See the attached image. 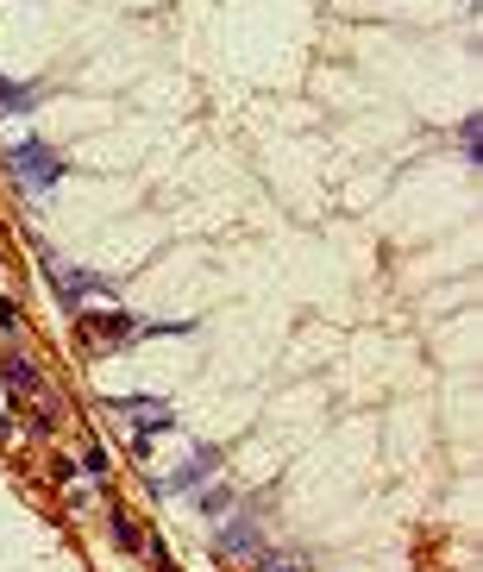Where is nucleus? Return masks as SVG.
I'll return each mask as SVG.
<instances>
[{
    "label": "nucleus",
    "mask_w": 483,
    "mask_h": 572,
    "mask_svg": "<svg viewBox=\"0 0 483 572\" xmlns=\"http://www.w3.org/2000/svg\"><path fill=\"white\" fill-rule=\"evenodd\" d=\"M114 409H120V416H132V422H138V434H151V440L176 428V409H170L163 397H114Z\"/></svg>",
    "instance_id": "20e7f679"
},
{
    "label": "nucleus",
    "mask_w": 483,
    "mask_h": 572,
    "mask_svg": "<svg viewBox=\"0 0 483 572\" xmlns=\"http://www.w3.org/2000/svg\"><path fill=\"white\" fill-rule=\"evenodd\" d=\"M6 164H13V176H19L25 189H38V195H44V189H57V183H63V170H70V157H63V151H51L44 139H19L13 151H6Z\"/></svg>",
    "instance_id": "f257e3e1"
},
{
    "label": "nucleus",
    "mask_w": 483,
    "mask_h": 572,
    "mask_svg": "<svg viewBox=\"0 0 483 572\" xmlns=\"http://www.w3.org/2000/svg\"><path fill=\"white\" fill-rule=\"evenodd\" d=\"M459 139H465V157H478V151H483V120H465Z\"/></svg>",
    "instance_id": "9b49d317"
},
{
    "label": "nucleus",
    "mask_w": 483,
    "mask_h": 572,
    "mask_svg": "<svg viewBox=\"0 0 483 572\" xmlns=\"http://www.w3.org/2000/svg\"><path fill=\"white\" fill-rule=\"evenodd\" d=\"M25 108H38V82H6V76H0V120H6V114H25Z\"/></svg>",
    "instance_id": "6e6552de"
},
{
    "label": "nucleus",
    "mask_w": 483,
    "mask_h": 572,
    "mask_svg": "<svg viewBox=\"0 0 483 572\" xmlns=\"http://www.w3.org/2000/svg\"><path fill=\"white\" fill-rule=\"evenodd\" d=\"M0 327H19V302L13 295H0Z\"/></svg>",
    "instance_id": "f8f14e48"
},
{
    "label": "nucleus",
    "mask_w": 483,
    "mask_h": 572,
    "mask_svg": "<svg viewBox=\"0 0 483 572\" xmlns=\"http://www.w3.org/2000/svg\"><path fill=\"white\" fill-rule=\"evenodd\" d=\"M38 258H44V271L57 277V289H63V302H70V308H76L82 295H95V289H114L107 277H95V271H76V265H63L51 246H38Z\"/></svg>",
    "instance_id": "7ed1b4c3"
},
{
    "label": "nucleus",
    "mask_w": 483,
    "mask_h": 572,
    "mask_svg": "<svg viewBox=\"0 0 483 572\" xmlns=\"http://www.w3.org/2000/svg\"><path fill=\"white\" fill-rule=\"evenodd\" d=\"M214 554H220V560H251V554H257V529H251V522H227V529L214 535Z\"/></svg>",
    "instance_id": "423d86ee"
},
{
    "label": "nucleus",
    "mask_w": 483,
    "mask_h": 572,
    "mask_svg": "<svg viewBox=\"0 0 483 572\" xmlns=\"http://www.w3.org/2000/svg\"><path fill=\"white\" fill-rule=\"evenodd\" d=\"M0 371H6V384H13V397H38V390H44V378H38V365H25L19 352H6V359H0Z\"/></svg>",
    "instance_id": "0eeeda50"
},
{
    "label": "nucleus",
    "mask_w": 483,
    "mask_h": 572,
    "mask_svg": "<svg viewBox=\"0 0 483 572\" xmlns=\"http://www.w3.org/2000/svg\"><path fill=\"white\" fill-rule=\"evenodd\" d=\"M201 510H208V516H233V491H227V484H208V491H201Z\"/></svg>",
    "instance_id": "9d476101"
},
{
    "label": "nucleus",
    "mask_w": 483,
    "mask_h": 572,
    "mask_svg": "<svg viewBox=\"0 0 483 572\" xmlns=\"http://www.w3.org/2000/svg\"><path fill=\"white\" fill-rule=\"evenodd\" d=\"M138 327H144V321H132V314H82V321H76V333H82L95 352H120V346H132Z\"/></svg>",
    "instance_id": "f03ea898"
},
{
    "label": "nucleus",
    "mask_w": 483,
    "mask_h": 572,
    "mask_svg": "<svg viewBox=\"0 0 483 572\" xmlns=\"http://www.w3.org/2000/svg\"><path fill=\"white\" fill-rule=\"evenodd\" d=\"M114 535H120V548H144V529L132 510H114Z\"/></svg>",
    "instance_id": "1a4fd4ad"
},
{
    "label": "nucleus",
    "mask_w": 483,
    "mask_h": 572,
    "mask_svg": "<svg viewBox=\"0 0 483 572\" xmlns=\"http://www.w3.org/2000/svg\"><path fill=\"white\" fill-rule=\"evenodd\" d=\"M214 465H220V446H201V453H195V459L182 465V472H170V478H157V497H176V491H189V484H201V478H208Z\"/></svg>",
    "instance_id": "39448f33"
}]
</instances>
